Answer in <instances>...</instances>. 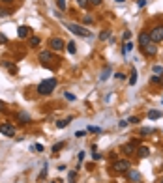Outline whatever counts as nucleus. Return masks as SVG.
<instances>
[{
	"label": "nucleus",
	"instance_id": "obj_1",
	"mask_svg": "<svg viewBox=\"0 0 163 183\" xmlns=\"http://www.w3.org/2000/svg\"><path fill=\"white\" fill-rule=\"evenodd\" d=\"M54 88H56V79H47V80H43V82L38 84V92H39L41 95H49V94H53Z\"/></svg>",
	"mask_w": 163,
	"mask_h": 183
},
{
	"label": "nucleus",
	"instance_id": "obj_2",
	"mask_svg": "<svg viewBox=\"0 0 163 183\" xmlns=\"http://www.w3.org/2000/svg\"><path fill=\"white\" fill-rule=\"evenodd\" d=\"M66 28L71 32V34H75V36H83V37H90V32L84 28V26H81V24H73V22H66Z\"/></svg>",
	"mask_w": 163,
	"mask_h": 183
},
{
	"label": "nucleus",
	"instance_id": "obj_3",
	"mask_svg": "<svg viewBox=\"0 0 163 183\" xmlns=\"http://www.w3.org/2000/svg\"><path fill=\"white\" fill-rule=\"evenodd\" d=\"M49 47H51L53 51L60 52V51H64L66 43H64V39H62V37H51V39H49Z\"/></svg>",
	"mask_w": 163,
	"mask_h": 183
},
{
	"label": "nucleus",
	"instance_id": "obj_4",
	"mask_svg": "<svg viewBox=\"0 0 163 183\" xmlns=\"http://www.w3.org/2000/svg\"><path fill=\"white\" fill-rule=\"evenodd\" d=\"M150 39H152V43H160V41H163V24L156 26V28L150 32Z\"/></svg>",
	"mask_w": 163,
	"mask_h": 183
},
{
	"label": "nucleus",
	"instance_id": "obj_5",
	"mask_svg": "<svg viewBox=\"0 0 163 183\" xmlns=\"http://www.w3.org/2000/svg\"><path fill=\"white\" fill-rule=\"evenodd\" d=\"M113 166H115V170H116V172H120V174H122V172H128V170H130L131 163H130L128 159H120V161H116Z\"/></svg>",
	"mask_w": 163,
	"mask_h": 183
},
{
	"label": "nucleus",
	"instance_id": "obj_6",
	"mask_svg": "<svg viewBox=\"0 0 163 183\" xmlns=\"http://www.w3.org/2000/svg\"><path fill=\"white\" fill-rule=\"evenodd\" d=\"M0 133L13 138V137H15V127H13L11 123H0Z\"/></svg>",
	"mask_w": 163,
	"mask_h": 183
},
{
	"label": "nucleus",
	"instance_id": "obj_7",
	"mask_svg": "<svg viewBox=\"0 0 163 183\" xmlns=\"http://www.w3.org/2000/svg\"><path fill=\"white\" fill-rule=\"evenodd\" d=\"M135 150H137V142H135V140H131V142H128V144L122 146V152H124L126 155H133Z\"/></svg>",
	"mask_w": 163,
	"mask_h": 183
},
{
	"label": "nucleus",
	"instance_id": "obj_8",
	"mask_svg": "<svg viewBox=\"0 0 163 183\" xmlns=\"http://www.w3.org/2000/svg\"><path fill=\"white\" fill-rule=\"evenodd\" d=\"M148 43H152V39H150V32H141V34H139V45H141V49L146 47Z\"/></svg>",
	"mask_w": 163,
	"mask_h": 183
},
{
	"label": "nucleus",
	"instance_id": "obj_9",
	"mask_svg": "<svg viewBox=\"0 0 163 183\" xmlns=\"http://www.w3.org/2000/svg\"><path fill=\"white\" fill-rule=\"evenodd\" d=\"M143 52H145L146 56H156V54H158V47H156V43H148L146 47H143Z\"/></svg>",
	"mask_w": 163,
	"mask_h": 183
},
{
	"label": "nucleus",
	"instance_id": "obj_10",
	"mask_svg": "<svg viewBox=\"0 0 163 183\" xmlns=\"http://www.w3.org/2000/svg\"><path fill=\"white\" fill-rule=\"evenodd\" d=\"M54 58H53V54L49 52V51H43L41 54H39V62L41 64H49V62H53Z\"/></svg>",
	"mask_w": 163,
	"mask_h": 183
},
{
	"label": "nucleus",
	"instance_id": "obj_11",
	"mask_svg": "<svg viewBox=\"0 0 163 183\" xmlns=\"http://www.w3.org/2000/svg\"><path fill=\"white\" fill-rule=\"evenodd\" d=\"M32 30L28 28V26H19V30H17V36L21 37V39H24V37H28V34H30Z\"/></svg>",
	"mask_w": 163,
	"mask_h": 183
},
{
	"label": "nucleus",
	"instance_id": "obj_12",
	"mask_svg": "<svg viewBox=\"0 0 163 183\" xmlns=\"http://www.w3.org/2000/svg\"><path fill=\"white\" fill-rule=\"evenodd\" d=\"M128 178H130L131 181H141V174H139L137 170H128Z\"/></svg>",
	"mask_w": 163,
	"mask_h": 183
},
{
	"label": "nucleus",
	"instance_id": "obj_13",
	"mask_svg": "<svg viewBox=\"0 0 163 183\" xmlns=\"http://www.w3.org/2000/svg\"><path fill=\"white\" fill-rule=\"evenodd\" d=\"M17 120H19L21 123H28V122H30V116H28V112H19V114H17Z\"/></svg>",
	"mask_w": 163,
	"mask_h": 183
},
{
	"label": "nucleus",
	"instance_id": "obj_14",
	"mask_svg": "<svg viewBox=\"0 0 163 183\" xmlns=\"http://www.w3.org/2000/svg\"><path fill=\"white\" fill-rule=\"evenodd\" d=\"M148 155H150V148H148V146H141V148H139V157L145 159V157H148Z\"/></svg>",
	"mask_w": 163,
	"mask_h": 183
},
{
	"label": "nucleus",
	"instance_id": "obj_15",
	"mask_svg": "<svg viewBox=\"0 0 163 183\" xmlns=\"http://www.w3.org/2000/svg\"><path fill=\"white\" fill-rule=\"evenodd\" d=\"M109 75H111V65H107V67L101 71V77H99V80H101V82H105V80L109 79Z\"/></svg>",
	"mask_w": 163,
	"mask_h": 183
},
{
	"label": "nucleus",
	"instance_id": "obj_16",
	"mask_svg": "<svg viewBox=\"0 0 163 183\" xmlns=\"http://www.w3.org/2000/svg\"><path fill=\"white\" fill-rule=\"evenodd\" d=\"M128 82H130L131 86H135V84H137V69H135V67L131 69V75H130V80H128Z\"/></svg>",
	"mask_w": 163,
	"mask_h": 183
},
{
	"label": "nucleus",
	"instance_id": "obj_17",
	"mask_svg": "<svg viewBox=\"0 0 163 183\" xmlns=\"http://www.w3.org/2000/svg\"><path fill=\"white\" fill-rule=\"evenodd\" d=\"M161 116L163 114L160 110H150V112H148V118H150V120H158V118H161Z\"/></svg>",
	"mask_w": 163,
	"mask_h": 183
},
{
	"label": "nucleus",
	"instance_id": "obj_18",
	"mask_svg": "<svg viewBox=\"0 0 163 183\" xmlns=\"http://www.w3.org/2000/svg\"><path fill=\"white\" fill-rule=\"evenodd\" d=\"M131 51H133V43H131V41H126V45H124L122 52H124V54H128V52H131Z\"/></svg>",
	"mask_w": 163,
	"mask_h": 183
},
{
	"label": "nucleus",
	"instance_id": "obj_19",
	"mask_svg": "<svg viewBox=\"0 0 163 183\" xmlns=\"http://www.w3.org/2000/svg\"><path fill=\"white\" fill-rule=\"evenodd\" d=\"M66 47H68V52H71V54H75V52H77V45H75L73 41H69Z\"/></svg>",
	"mask_w": 163,
	"mask_h": 183
},
{
	"label": "nucleus",
	"instance_id": "obj_20",
	"mask_svg": "<svg viewBox=\"0 0 163 183\" xmlns=\"http://www.w3.org/2000/svg\"><path fill=\"white\" fill-rule=\"evenodd\" d=\"M109 37H111V32H109V30H105V32L99 34V39H101V41H107Z\"/></svg>",
	"mask_w": 163,
	"mask_h": 183
},
{
	"label": "nucleus",
	"instance_id": "obj_21",
	"mask_svg": "<svg viewBox=\"0 0 163 183\" xmlns=\"http://www.w3.org/2000/svg\"><path fill=\"white\" fill-rule=\"evenodd\" d=\"M69 122H71L69 118H68V120H62V122H56V127H58V129H64V127H66Z\"/></svg>",
	"mask_w": 163,
	"mask_h": 183
},
{
	"label": "nucleus",
	"instance_id": "obj_22",
	"mask_svg": "<svg viewBox=\"0 0 163 183\" xmlns=\"http://www.w3.org/2000/svg\"><path fill=\"white\" fill-rule=\"evenodd\" d=\"M4 65L9 69V73H17V67H15L13 64H9V62H4Z\"/></svg>",
	"mask_w": 163,
	"mask_h": 183
},
{
	"label": "nucleus",
	"instance_id": "obj_23",
	"mask_svg": "<svg viewBox=\"0 0 163 183\" xmlns=\"http://www.w3.org/2000/svg\"><path fill=\"white\" fill-rule=\"evenodd\" d=\"M30 45H32V47H38V45H39V37H36V36L30 37Z\"/></svg>",
	"mask_w": 163,
	"mask_h": 183
},
{
	"label": "nucleus",
	"instance_id": "obj_24",
	"mask_svg": "<svg viewBox=\"0 0 163 183\" xmlns=\"http://www.w3.org/2000/svg\"><path fill=\"white\" fill-rule=\"evenodd\" d=\"M92 22H94V19H92L90 15H86V17L83 19V24H92Z\"/></svg>",
	"mask_w": 163,
	"mask_h": 183
},
{
	"label": "nucleus",
	"instance_id": "obj_25",
	"mask_svg": "<svg viewBox=\"0 0 163 183\" xmlns=\"http://www.w3.org/2000/svg\"><path fill=\"white\" fill-rule=\"evenodd\" d=\"M75 2H77L79 7H86V6H88V0H75Z\"/></svg>",
	"mask_w": 163,
	"mask_h": 183
},
{
	"label": "nucleus",
	"instance_id": "obj_26",
	"mask_svg": "<svg viewBox=\"0 0 163 183\" xmlns=\"http://www.w3.org/2000/svg\"><path fill=\"white\" fill-rule=\"evenodd\" d=\"M128 123H133L135 125V123H139V118L137 116H131V118H128Z\"/></svg>",
	"mask_w": 163,
	"mask_h": 183
},
{
	"label": "nucleus",
	"instance_id": "obj_27",
	"mask_svg": "<svg viewBox=\"0 0 163 183\" xmlns=\"http://www.w3.org/2000/svg\"><path fill=\"white\" fill-rule=\"evenodd\" d=\"M9 15V9H6V7H0V17H8Z\"/></svg>",
	"mask_w": 163,
	"mask_h": 183
},
{
	"label": "nucleus",
	"instance_id": "obj_28",
	"mask_svg": "<svg viewBox=\"0 0 163 183\" xmlns=\"http://www.w3.org/2000/svg\"><path fill=\"white\" fill-rule=\"evenodd\" d=\"M86 131H88V133H101V129H99V127H88Z\"/></svg>",
	"mask_w": 163,
	"mask_h": 183
},
{
	"label": "nucleus",
	"instance_id": "obj_29",
	"mask_svg": "<svg viewBox=\"0 0 163 183\" xmlns=\"http://www.w3.org/2000/svg\"><path fill=\"white\" fill-rule=\"evenodd\" d=\"M150 133H152L150 127H143V129H141V135H150Z\"/></svg>",
	"mask_w": 163,
	"mask_h": 183
},
{
	"label": "nucleus",
	"instance_id": "obj_30",
	"mask_svg": "<svg viewBox=\"0 0 163 183\" xmlns=\"http://www.w3.org/2000/svg\"><path fill=\"white\" fill-rule=\"evenodd\" d=\"M62 146H64V144H56V146H53V153H58V152L62 150Z\"/></svg>",
	"mask_w": 163,
	"mask_h": 183
},
{
	"label": "nucleus",
	"instance_id": "obj_31",
	"mask_svg": "<svg viewBox=\"0 0 163 183\" xmlns=\"http://www.w3.org/2000/svg\"><path fill=\"white\" fill-rule=\"evenodd\" d=\"M154 73H156V75L163 73V67H161V65H154Z\"/></svg>",
	"mask_w": 163,
	"mask_h": 183
},
{
	"label": "nucleus",
	"instance_id": "obj_32",
	"mask_svg": "<svg viewBox=\"0 0 163 183\" xmlns=\"http://www.w3.org/2000/svg\"><path fill=\"white\" fill-rule=\"evenodd\" d=\"M66 99H68V101H75V95L69 94V92H66Z\"/></svg>",
	"mask_w": 163,
	"mask_h": 183
},
{
	"label": "nucleus",
	"instance_id": "obj_33",
	"mask_svg": "<svg viewBox=\"0 0 163 183\" xmlns=\"http://www.w3.org/2000/svg\"><path fill=\"white\" fill-rule=\"evenodd\" d=\"M118 127H120V129L128 127V120H122V122H118Z\"/></svg>",
	"mask_w": 163,
	"mask_h": 183
},
{
	"label": "nucleus",
	"instance_id": "obj_34",
	"mask_svg": "<svg viewBox=\"0 0 163 183\" xmlns=\"http://www.w3.org/2000/svg\"><path fill=\"white\" fill-rule=\"evenodd\" d=\"M32 150H36V152H43V146H41V144H34Z\"/></svg>",
	"mask_w": 163,
	"mask_h": 183
},
{
	"label": "nucleus",
	"instance_id": "obj_35",
	"mask_svg": "<svg viewBox=\"0 0 163 183\" xmlns=\"http://www.w3.org/2000/svg\"><path fill=\"white\" fill-rule=\"evenodd\" d=\"M56 4H58L60 9H66V2H64V0H56Z\"/></svg>",
	"mask_w": 163,
	"mask_h": 183
},
{
	"label": "nucleus",
	"instance_id": "obj_36",
	"mask_svg": "<svg viewBox=\"0 0 163 183\" xmlns=\"http://www.w3.org/2000/svg\"><path fill=\"white\" fill-rule=\"evenodd\" d=\"M130 37H131V32H130V30H126V32H124V39H126V41H130Z\"/></svg>",
	"mask_w": 163,
	"mask_h": 183
},
{
	"label": "nucleus",
	"instance_id": "obj_37",
	"mask_svg": "<svg viewBox=\"0 0 163 183\" xmlns=\"http://www.w3.org/2000/svg\"><path fill=\"white\" fill-rule=\"evenodd\" d=\"M47 176V165H43V170H41V174H39V178H45Z\"/></svg>",
	"mask_w": 163,
	"mask_h": 183
},
{
	"label": "nucleus",
	"instance_id": "obj_38",
	"mask_svg": "<svg viewBox=\"0 0 163 183\" xmlns=\"http://www.w3.org/2000/svg\"><path fill=\"white\" fill-rule=\"evenodd\" d=\"M115 77H116V79H118V80H124V79H126V75H124V73H116V75H115Z\"/></svg>",
	"mask_w": 163,
	"mask_h": 183
},
{
	"label": "nucleus",
	"instance_id": "obj_39",
	"mask_svg": "<svg viewBox=\"0 0 163 183\" xmlns=\"http://www.w3.org/2000/svg\"><path fill=\"white\" fill-rule=\"evenodd\" d=\"M0 43H8V37H6L2 32H0Z\"/></svg>",
	"mask_w": 163,
	"mask_h": 183
},
{
	"label": "nucleus",
	"instance_id": "obj_40",
	"mask_svg": "<svg viewBox=\"0 0 163 183\" xmlns=\"http://www.w3.org/2000/svg\"><path fill=\"white\" fill-rule=\"evenodd\" d=\"M88 2H90V4H92V6H99V4H101V2H103V0H88Z\"/></svg>",
	"mask_w": 163,
	"mask_h": 183
},
{
	"label": "nucleus",
	"instance_id": "obj_41",
	"mask_svg": "<svg viewBox=\"0 0 163 183\" xmlns=\"http://www.w3.org/2000/svg\"><path fill=\"white\" fill-rule=\"evenodd\" d=\"M75 176H77V172L71 170V172H69V180H71V183H73V180H75Z\"/></svg>",
	"mask_w": 163,
	"mask_h": 183
},
{
	"label": "nucleus",
	"instance_id": "obj_42",
	"mask_svg": "<svg viewBox=\"0 0 163 183\" xmlns=\"http://www.w3.org/2000/svg\"><path fill=\"white\" fill-rule=\"evenodd\" d=\"M152 82H161V79H160V75H154V77H152Z\"/></svg>",
	"mask_w": 163,
	"mask_h": 183
},
{
	"label": "nucleus",
	"instance_id": "obj_43",
	"mask_svg": "<svg viewBox=\"0 0 163 183\" xmlns=\"http://www.w3.org/2000/svg\"><path fill=\"white\" fill-rule=\"evenodd\" d=\"M137 4H139V7H145L146 6V0H137Z\"/></svg>",
	"mask_w": 163,
	"mask_h": 183
},
{
	"label": "nucleus",
	"instance_id": "obj_44",
	"mask_svg": "<svg viewBox=\"0 0 163 183\" xmlns=\"http://www.w3.org/2000/svg\"><path fill=\"white\" fill-rule=\"evenodd\" d=\"M75 137H77V138H83V137H84V131H79V133H75Z\"/></svg>",
	"mask_w": 163,
	"mask_h": 183
},
{
	"label": "nucleus",
	"instance_id": "obj_45",
	"mask_svg": "<svg viewBox=\"0 0 163 183\" xmlns=\"http://www.w3.org/2000/svg\"><path fill=\"white\" fill-rule=\"evenodd\" d=\"M0 110H6V105H4V101H0Z\"/></svg>",
	"mask_w": 163,
	"mask_h": 183
},
{
	"label": "nucleus",
	"instance_id": "obj_46",
	"mask_svg": "<svg viewBox=\"0 0 163 183\" xmlns=\"http://www.w3.org/2000/svg\"><path fill=\"white\" fill-rule=\"evenodd\" d=\"M115 2H116V4H124L126 0H115Z\"/></svg>",
	"mask_w": 163,
	"mask_h": 183
},
{
	"label": "nucleus",
	"instance_id": "obj_47",
	"mask_svg": "<svg viewBox=\"0 0 163 183\" xmlns=\"http://www.w3.org/2000/svg\"><path fill=\"white\" fill-rule=\"evenodd\" d=\"M2 2H6V4H11V2H13V0H2Z\"/></svg>",
	"mask_w": 163,
	"mask_h": 183
},
{
	"label": "nucleus",
	"instance_id": "obj_48",
	"mask_svg": "<svg viewBox=\"0 0 163 183\" xmlns=\"http://www.w3.org/2000/svg\"><path fill=\"white\" fill-rule=\"evenodd\" d=\"M135 183H141V181H135Z\"/></svg>",
	"mask_w": 163,
	"mask_h": 183
},
{
	"label": "nucleus",
	"instance_id": "obj_49",
	"mask_svg": "<svg viewBox=\"0 0 163 183\" xmlns=\"http://www.w3.org/2000/svg\"><path fill=\"white\" fill-rule=\"evenodd\" d=\"M161 84H163V79H161Z\"/></svg>",
	"mask_w": 163,
	"mask_h": 183
},
{
	"label": "nucleus",
	"instance_id": "obj_50",
	"mask_svg": "<svg viewBox=\"0 0 163 183\" xmlns=\"http://www.w3.org/2000/svg\"><path fill=\"white\" fill-rule=\"evenodd\" d=\"M161 103H163V99H161Z\"/></svg>",
	"mask_w": 163,
	"mask_h": 183
}]
</instances>
